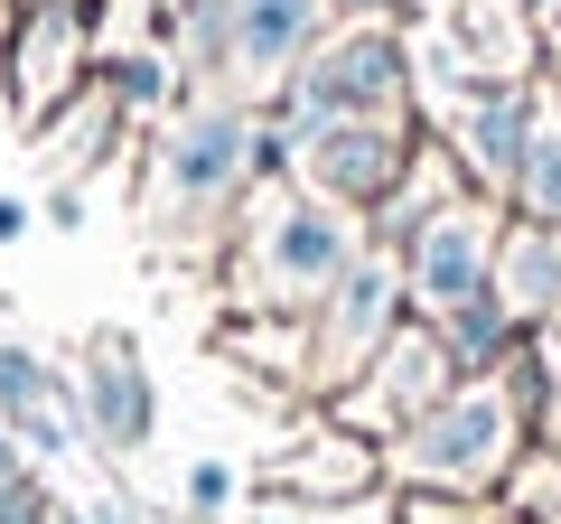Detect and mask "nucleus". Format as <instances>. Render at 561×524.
I'll return each instance as SVG.
<instances>
[{
  "instance_id": "obj_2",
  "label": "nucleus",
  "mask_w": 561,
  "mask_h": 524,
  "mask_svg": "<svg viewBox=\"0 0 561 524\" xmlns=\"http://www.w3.org/2000/svg\"><path fill=\"white\" fill-rule=\"evenodd\" d=\"M393 94H402L393 38H346V47H328V57L300 76V132H319V122H365Z\"/></svg>"
},
{
  "instance_id": "obj_18",
  "label": "nucleus",
  "mask_w": 561,
  "mask_h": 524,
  "mask_svg": "<svg viewBox=\"0 0 561 524\" xmlns=\"http://www.w3.org/2000/svg\"><path fill=\"white\" fill-rule=\"evenodd\" d=\"M552 10H561V0H552Z\"/></svg>"
},
{
  "instance_id": "obj_6",
  "label": "nucleus",
  "mask_w": 561,
  "mask_h": 524,
  "mask_svg": "<svg viewBox=\"0 0 561 524\" xmlns=\"http://www.w3.org/2000/svg\"><path fill=\"white\" fill-rule=\"evenodd\" d=\"M496 449H505V403L496 394H459V403H440L421 422L412 459H421V478H486Z\"/></svg>"
},
{
  "instance_id": "obj_13",
  "label": "nucleus",
  "mask_w": 561,
  "mask_h": 524,
  "mask_svg": "<svg viewBox=\"0 0 561 524\" xmlns=\"http://www.w3.org/2000/svg\"><path fill=\"white\" fill-rule=\"evenodd\" d=\"M515 197L534 206V216H552V225H561V132H534V150H524V179H515Z\"/></svg>"
},
{
  "instance_id": "obj_15",
  "label": "nucleus",
  "mask_w": 561,
  "mask_h": 524,
  "mask_svg": "<svg viewBox=\"0 0 561 524\" xmlns=\"http://www.w3.org/2000/svg\"><path fill=\"white\" fill-rule=\"evenodd\" d=\"M187 497H197V505H225V497H234V468H197V478H187Z\"/></svg>"
},
{
  "instance_id": "obj_7",
  "label": "nucleus",
  "mask_w": 561,
  "mask_h": 524,
  "mask_svg": "<svg viewBox=\"0 0 561 524\" xmlns=\"http://www.w3.org/2000/svg\"><path fill=\"white\" fill-rule=\"evenodd\" d=\"M393 169H402V150H393L383 122H319V132H309V179H319L328 197H383Z\"/></svg>"
},
{
  "instance_id": "obj_5",
  "label": "nucleus",
  "mask_w": 561,
  "mask_h": 524,
  "mask_svg": "<svg viewBox=\"0 0 561 524\" xmlns=\"http://www.w3.org/2000/svg\"><path fill=\"white\" fill-rule=\"evenodd\" d=\"M243 150H253V122L234 103H197V113L169 132V187L179 197H225L243 179Z\"/></svg>"
},
{
  "instance_id": "obj_14",
  "label": "nucleus",
  "mask_w": 561,
  "mask_h": 524,
  "mask_svg": "<svg viewBox=\"0 0 561 524\" xmlns=\"http://www.w3.org/2000/svg\"><path fill=\"white\" fill-rule=\"evenodd\" d=\"M552 282H561V253L542 235H524V253H505V291L515 300H552Z\"/></svg>"
},
{
  "instance_id": "obj_17",
  "label": "nucleus",
  "mask_w": 561,
  "mask_h": 524,
  "mask_svg": "<svg viewBox=\"0 0 561 524\" xmlns=\"http://www.w3.org/2000/svg\"><path fill=\"white\" fill-rule=\"evenodd\" d=\"M94 524H131V515H94Z\"/></svg>"
},
{
  "instance_id": "obj_11",
  "label": "nucleus",
  "mask_w": 561,
  "mask_h": 524,
  "mask_svg": "<svg viewBox=\"0 0 561 524\" xmlns=\"http://www.w3.org/2000/svg\"><path fill=\"white\" fill-rule=\"evenodd\" d=\"M346 300H337V346H375L383 338V309H393V262H365V272H346Z\"/></svg>"
},
{
  "instance_id": "obj_9",
  "label": "nucleus",
  "mask_w": 561,
  "mask_h": 524,
  "mask_svg": "<svg viewBox=\"0 0 561 524\" xmlns=\"http://www.w3.org/2000/svg\"><path fill=\"white\" fill-rule=\"evenodd\" d=\"M94 431L113 449H131L140 431H150V375L131 365V346H122V338L94 346Z\"/></svg>"
},
{
  "instance_id": "obj_8",
  "label": "nucleus",
  "mask_w": 561,
  "mask_h": 524,
  "mask_svg": "<svg viewBox=\"0 0 561 524\" xmlns=\"http://www.w3.org/2000/svg\"><path fill=\"white\" fill-rule=\"evenodd\" d=\"M468 150H478V169H486V179H505V187H515V179H524V150H534V103H524L515 84L478 94V103H468Z\"/></svg>"
},
{
  "instance_id": "obj_16",
  "label": "nucleus",
  "mask_w": 561,
  "mask_h": 524,
  "mask_svg": "<svg viewBox=\"0 0 561 524\" xmlns=\"http://www.w3.org/2000/svg\"><path fill=\"white\" fill-rule=\"evenodd\" d=\"M20 225H28V206H10V197H0V243L20 235Z\"/></svg>"
},
{
  "instance_id": "obj_12",
  "label": "nucleus",
  "mask_w": 561,
  "mask_h": 524,
  "mask_svg": "<svg viewBox=\"0 0 561 524\" xmlns=\"http://www.w3.org/2000/svg\"><path fill=\"white\" fill-rule=\"evenodd\" d=\"M57 47H76V20H66V10H38V20H28V57H20V94L28 103H47L57 94Z\"/></svg>"
},
{
  "instance_id": "obj_3",
  "label": "nucleus",
  "mask_w": 561,
  "mask_h": 524,
  "mask_svg": "<svg viewBox=\"0 0 561 524\" xmlns=\"http://www.w3.org/2000/svg\"><path fill=\"white\" fill-rule=\"evenodd\" d=\"M412 291L440 309V319L486 291V225L468 216V206H449V216H431L412 235Z\"/></svg>"
},
{
  "instance_id": "obj_10",
  "label": "nucleus",
  "mask_w": 561,
  "mask_h": 524,
  "mask_svg": "<svg viewBox=\"0 0 561 524\" xmlns=\"http://www.w3.org/2000/svg\"><path fill=\"white\" fill-rule=\"evenodd\" d=\"M0 422H20L28 441H66V422L47 412V375H38V356H20V346H0Z\"/></svg>"
},
{
  "instance_id": "obj_4",
  "label": "nucleus",
  "mask_w": 561,
  "mask_h": 524,
  "mask_svg": "<svg viewBox=\"0 0 561 524\" xmlns=\"http://www.w3.org/2000/svg\"><path fill=\"white\" fill-rule=\"evenodd\" d=\"M262 262H272V291L309 300V291H328V282L356 272V243H346V225L328 216V206H290V216L262 235Z\"/></svg>"
},
{
  "instance_id": "obj_1",
  "label": "nucleus",
  "mask_w": 561,
  "mask_h": 524,
  "mask_svg": "<svg viewBox=\"0 0 561 524\" xmlns=\"http://www.w3.org/2000/svg\"><path fill=\"white\" fill-rule=\"evenodd\" d=\"M319 20H328V0H225V10H206L197 38L225 47V66L253 84L290 76V66L319 47Z\"/></svg>"
}]
</instances>
